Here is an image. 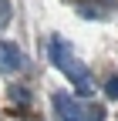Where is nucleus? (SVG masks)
<instances>
[{
  "label": "nucleus",
  "instance_id": "obj_2",
  "mask_svg": "<svg viewBox=\"0 0 118 121\" xmlns=\"http://www.w3.org/2000/svg\"><path fill=\"white\" fill-rule=\"evenodd\" d=\"M54 111H57L54 121H84V111L78 108V101L68 98V94H54Z\"/></svg>",
  "mask_w": 118,
  "mask_h": 121
},
{
  "label": "nucleus",
  "instance_id": "obj_4",
  "mask_svg": "<svg viewBox=\"0 0 118 121\" xmlns=\"http://www.w3.org/2000/svg\"><path fill=\"white\" fill-rule=\"evenodd\" d=\"M105 94H108L111 101H118V74H115V78H108V84H105Z\"/></svg>",
  "mask_w": 118,
  "mask_h": 121
},
{
  "label": "nucleus",
  "instance_id": "obj_6",
  "mask_svg": "<svg viewBox=\"0 0 118 121\" xmlns=\"http://www.w3.org/2000/svg\"><path fill=\"white\" fill-rule=\"evenodd\" d=\"M84 121H105V108H98V104H95V108L84 114Z\"/></svg>",
  "mask_w": 118,
  "mask_h": 121
},
{
  "label": "nucleus",
  "instance_id": "obj_1",
  "mask_svg": "<svg viewBox=\"0 0 118 121\" xmlns=\"http://www.w3.org/2000/svg\"><path fill=\"white\" fill-rule=\"evenodd\" d=\"M51 57H54V64L61 67L71 81H74V87H78L81 98H91V94H95V91H91V78H88V67H84L71 51H64L61 40H51Z\"/></svg>",
  "mask_w": 118,
  "mask_h": 121
},
{
  "label": "nucleus",
  "instance_id": "obj_3",
  "mask_svg": "<svg viewBox=\"0 0 118 121\" xmlns=\"http://www.w3.org/2000/svg\"><path fill=\"white\" fill-rule=\"evenodd\" d=\"M20 67H24L20 51L14 47L10 40H0V71H4V74H14V71H20Z\"/></svg>",
  "mask_w": 118,
  "mask_h": 121
},
{
  "label": "nucleus",
  "instance_id": "obj_5",
  "mask_svg": "<svg viewBox=\"0 0 118 121\" xmlns=\"http://www.w3.org/2000/svg\"><path fill=\"white\" fill-rule=\"evenodd\" d=\"M7 20H10V4H7V0H0V30L7 27Z\"/></svg>",
  "mask_w": 118,
  "mask_h": 121
}]
</instances>
